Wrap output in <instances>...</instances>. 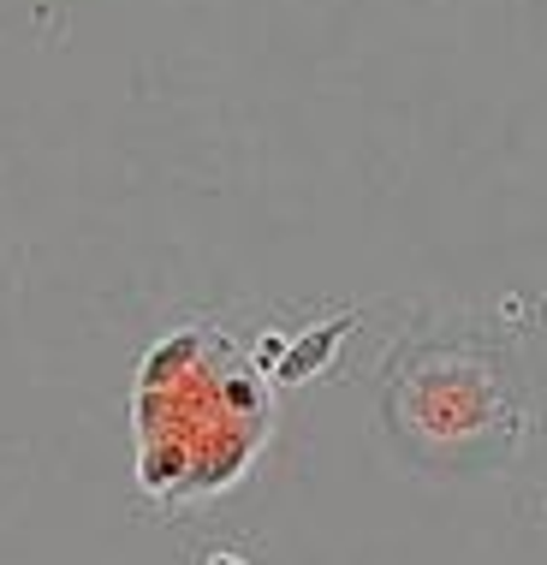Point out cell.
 Masks as SVG:
<instances>
[{
  "label": "cell",
  "instance_id": "obj_1",
  "mask_svg": "<svg viewBox=\"0 0 547 565\" xmlns=\"http://www.w3.org/2000/svg\"><path fill=\"white\" fill-rule=\"evenodd\" d=\"M209 565H244V560H238V554H214Z\"/></svg>",
  "mask_w": 547,
  "mask_h": 565
}]
</instances>
